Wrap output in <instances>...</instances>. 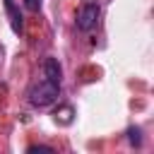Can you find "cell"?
Listing matches in <instances>:
<instances>
[{"label":"cell","mask_w":154,"mask_h":154,"mask_svg":"<svg viewBox=\"0 0 154 154\" xmlns=\"http://www.w3.org/2000/svg\"><path fill=\"white\" fill-rule=\"evenodd\" d=\"M70 113H72V108H70V106H65V108H63V113H60V123H65V125H67V123H70Z\"/></svg>","instance_id":"8"},{"label":"cell","mask_w":154,"mask_h":154,"mask_svg":"<svg viewBox=\"0 0 154 154\" xmlns=\"http://www.w3.org/2000/svg\"><path fill=\"white\" fill-rule=\"evenodd\" d=\"M128 142L132 147H140L142 144V130L140 128H128Z\"/></svg>","instance_id":"5"},{"label":"cell","mask_w":154,"mask_h":154,"mask_svg":"<svg viewBox=\"0 0 154 154\" xmlns=\"http://www.w3.org/2000/svg\"><path fill=\"white\" fill-rule=\"evenodd\" d=\"M26 152H29V154H36V152H48V154H51V152H53V147H46V144H31Z\"/></svg>","instance_id":"6"},{"label":"cell","mask_w":154,"mask_h":154,"mask_svg":"<svg viewBox=\"0 0 154 154\" xmlns=\"http://www.w3.org/2000/svg\"><path fill=\"white\" fill-rule=\"evenodd\" d=\"M5 12H7V19H10L12 31L14 34H22L24 31V19H22V12H19L17 0H5Z\"/></svg>","instance_id":"3"},{"label":"cell","mask_w":154,"mask_h":154,"mask_svg":"<svg viewBox=\"0 0 154 154\" xmlns=\"http://www.w3.org/2000/svg\"><path fill=\"white\" fill-rule=\"evenodd\" d=\"M24 7H26L29 12H38V7H41V0H24Z\"/></svg>","instance_id":"7"},{"label":"cell","mask_w":154,"mask_h":154,"mask_svg":"<svg viewBox=\"0 0 154 154\" xmlns=\"http://www.w3.org/2000/svg\"><path fill=\"white\" fill-rule=\"evenodd\" d=\"M99 14H101V7L96 2H84L79 10H77V17H75V24L79 31H91L99 22Z\"/></svg>","instance_id":"2"},{"label":"cell","mask_w":154,"mask_h":154,"mask_svg":"<svg viewBox=\"0 0 154 154\" xmlns=\"http://www.w3.org/2000/svg\"><path fill=\"white\" fill-rule=\"evenodd\" d=\"M58 96H60V84L58 82H51V79H41V82H34L31 87H29V91H26V101L31 103V106H36V108H46V106H51L53 101H58Z\"/></svg>","instance_id":"1"},{"label":"cell","mask_w":154,"mask_h":154,"mask_svg":"<svg viewBox=\"0 0 154 154\" xmlns=\"http://www.w3.org/2000/svg\"><path fill=\"white\" fill-rule=\"evenodd\" d=\"M43 77L60 84V79H63V67H60V63H58L55 58H46V60H43Z\"/></svg>","instance_id":"4"}]
</instances>
